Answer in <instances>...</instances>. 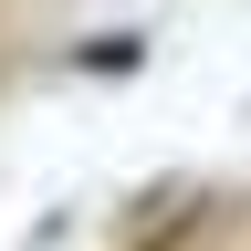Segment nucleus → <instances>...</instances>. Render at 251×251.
<instances>
[{
    "label": "nucleus",
    "mask_w": 251,
    "mask_h": 251,
    "mask_svg": "<svg viewBox=\"0 0 251 251\" xmlns=\"http://www.w3.org/2000/svg\"><path fill=\"white\" fill-rule=\"evenodd\" d=\"M74 63H94V74H136L147 52H136V31H105V42H94V52H74Z\"/></svg>",
    "instance_id": "f257e3e1"
}]
</instances>
